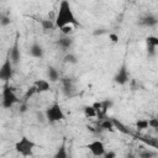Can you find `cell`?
Wrapping results in <instances>:
<instances>
[{"label": "cell", "mask_w": 158, "mask_h": 158, "mask_svg": "<svg viewBox=\"0 0 158 158\" xmlns=\"http://www.w3.org/2000/svg\"><path fill=\"white\" fill-rule=\"evenodd\" d=\"M54 23H56V28H60L65 25H78V21L68 0H60Z\"/></svg>", "instance_id": "obj_1"}, {"label": "cell", "mask_w": 158, "mask_h": 158, "mask_svg": "<svg viewBox=\"0 0 158 158\" xmlns=\"http://www.w3.org/2000/svg\"><path fill=\"white\" fill-rule=\"evenodd\" d=\"M36 143L32 141V139H30L28 137H26V136H22L16 143H15V151L19 153V154H21V156H23V157H28V156H32V153H33V149L36 148Z\"/></svg>", "instance_id": "obj_2"}, {"label": "cell", "mask_w": 158, "mask_h": 158, "mask_svg": "<svg viewBox=\"0 0 158 158\" xmlns=\"http://www.w3.org/2000/svg\"><path fill=\"white\" fill-rule=\"evenodd\" d=\"M44 115H46V118L48 122H57V121H62L65 118L63 109L60 107V105L58 102H54L53 105L47 107L44 111Z\"/></svg>", "instance_id": "obj_3"}, {"label": "cell", "mask_w": 158, "mask_h": 158, "mask_svg": "<svg viewBox=\"0 0 158 158\" xmlns=\"http://www.w3.org/2000/svg\"><path fill=\"white\" fill-rule=\"evenodd\" d=\"M17 102H20V100H19L17 95L14 93L12 88L9 86V85H5L4 90H2V101H1L2 107L4 109H10Z\"/></svg>", "instance_id": "obj_4"}, {"label": "cell", "mask_w": 158, "mask_h": 158, "mask_svg": "<svg viewBox=\"0 0 158 158\" xmlns=\"http://www.w3.org/2000/svg\"><path fill=\"white\" fill-rule=\"evenodd\" d=\"M112 80H114V83H116V84H118V85H125V84L130 80V73H128V69H127L126 63H123V64L117 69V72L115 73Z\"/></svg>", "instance_id": "obj_5"}, {"label": "cell", "mask_w": 158, "mask_h": 158, "mask_svg": "<svg viewBox=\"0 0 158 158\" xmlns=\"http://www.w3.org/2000/svg\"><path fill=\"white\" fill-rule=\"evenodd\" d=\"M12 65H14V63L11 62L10 57H7V58L5 59V62L2 63L1 68H0V79H1V80L9 81V80L12 78V74H14Z\"/></svg>", "instance_id": "obj_6"}, {"label": "cell", "mask_w": 158, "mask_h": 158, "mask_svg": "<svg viewBox=\"0 0 158 158\" xmlns=\"http://www.w3.org/2000/svg\"><path fill=\"white\" fill-rule=\"evenodd\" d=\"M9 57L11 59V62L14 63V65H17L21 60V51H20V46H19V36H16V40H15V43L14 46L10 48V52H9Z\"/></svg>", "instance_id": "obj_7"}, {"label": "cell", "mask_w": 158, "mask_h": 158, "mask_svg": "<svg viewBox=\"0 0 158 158\" xmlns=\"http://www.w3.org/2000/svg\"><path fill=\"white\" fill-rule=\"evenodd\" d=\"M86 148L96 157H100V156H104L105 154V146L101 141L99 139H95L93 142H90L89 144H86Z\"/></svg>", "instance_id": "obj_8"}, {"label": "cell", "mask_w": 158, "mask_h": 158, "mask_svg": "<svg viewBox=\"0 0 158 158\" xmlns=\"http://www.w3.org/2000/svg\"><path fill=\"white\" fill-rule=\"evenodd\" d=\"M57 46L60 47L62 49H69V48L73 46V38H72L70 36L63 35V37H60V38L57 41Z\"/></svg>", "instance_id": "obj_9"}, {"label": "cell", "mask_w": 158, "mask_h": 158, "mask_svg": "<svg viewBox=\"0 0 158 158\" xmlns=\"http://www.w3.org/2000/svg\"><path fill=\"white\" fill-rule=\"evenodd\" d=\"M139 23L146 27H154L156 25H158V19L154 15H146L141 19Z\"/></svg>", "instance_id": "obj_10"}, {"label": "cell", "mask_w": 158, "mask_h": 158, "mask_svg": "<svg viewBox=\"0 0 158 158\" xmlns=\"http://www.w3.org/2000/svg\"><path fill=\"white\" fill-rule=\"evenodd\" d=\"M30 54L33 58H42L43 57V48H42V46L38 44V43H33L30 47Z\"/></svg>", "instance_id": "obj_11"}, {"label": "cell", "mask_w": 158, "mask_h": 158, "mask_svg": "<svg viewBox=\"0 0 158 158\" xmlns=\"http://www.w3.org/2000/svg\"><path fill=\"white\" fill-rule=\"evenodd\" d=\"M35 85L37 88V94L40 93H44L49 90V81L46 79H38L35 81Z\"/></svg>", "instance_id": "obj_12"}, {"label": "cell", "mask_w": 158, "mask_h": 158, "mask_svg": "<svg viewBox=\"0 0 158 158\" xmlns=\"http://www.w3.org/2000/svg\"><path fill=\"white\" fill-rule=\"evenodd\" d=\"M47 77L49 79V81H58L59 80V72L54 67L49 65L47 68Z\"/></svg>", "instance_id": "obj_13"}, {"label": "cell", "mask_w": 158, "mask_h": 158, "mask_svg": "<svg viewBox=\"0 0 158 158\" xmlns=\"http://www.w3.org/2000/svg\"><path fill=\"white\" fill-rule=\"evenodd\" d=\"M62 83H63V91H64V94L65 95H70V93L73 91V85H72L70 78H63Z\"/></svg>", "instance_id": "obj_14"}, {"label": "cell", "mask_w": 158, "mask_h": 158, "mask_svg": "<svg viewBox=\"0 0 158 158\" xmlns=\"http://www.w3.org/2000/svg\"><path fill=\"white\" fill-rule=\"evenodd\" d=\"M41 26L44 31H52L56 28V23L52 20H42L41 21Z\"/></svg>", "instance_id": "obj_15"}, {"label": "cell", "mask_w": 158, "mask_h": 158, "mask_svg": "<svg viewBox=\"0 0 158 158\" xmlns=\"http://www.w3.org/2000/svg\"><path fill=\"white\" fill-rule=\"evenodd\" d=\"M101 128H104V130H106V131L112 132V131H114V128H115L114 121H112V120H109V118L104 120V121L101 122Z\"/></svg>", "instance_id": "obj_16"}, {"label": "cell", "mask_w": 158, "mask_h": 158, "mask_svg": "<svg viewBox=\"0 0 158 158\" xmlns=\"http://www.w3.org/2000/svg\"><path fill=\"white\" fill-rule=\"evenodd\" d=\"M84 115H85V117H94L98 115V111L93 107V105L91 106H84Z\"/></svg>", "instance_id": "obj_17"}, {"label": "cell", "mask_w": 158, "mask_h": 158, "mask_svg": "<svg viewBox=\"0 0 158 158\" xmlns=\"http://www.w3.org/2000/svg\"><path fill=\"white\" fill-rule=\"evenodd\" d=\"M64 62L65 63H69V64H77L78 63V58L74 53H67L64 56Z\"/></svg>", "instance_id": "obj_18"}, {"label": "cell", "mask_w": 158, "mask_h": 158, "mask_svg": "<svg viewBox=\"0 0 158 158\" xmlns=\"http://www.w3.org/2000/svg\"><path fill=\"white\" fill-rule=\"evenodd\" d=\"M35 94H37V88H36V85L33 84L32 86H30L27 90H26V93H25V95H23V99H25V101H27L32 95H35Z\"/></svg>", "instance_id": "obj_19"}, {"label": "cell", "mask_w": 158, "mask_h": 158, "mask_svg": "<svg viewBox=\"0 0 158 158\" xmlns=\"http://www.w3.org/2000/svg\"><path fill=\"white\" fill-rule=\"evenodd\" d=\"M136 127L138 130H146L149 127V123H148V120L147 118H139L136 121Z\"/></svg>", "instance_id": "obj_20"}, {"label": "cell", "mask_w": 158, "mask_h": 158, "mask_svg": "<svg viewBox=\"0 0 158 158\" xmlns=\"http://www.w3.org/2000/svg\"><path fill=\"white\" fill-rule=\"evenodd\" d=\"M68 157V153H67V148L64 144L60 146V148H58V151L56 152L54 154V158H67Z\"/></svg>", "instance_id": "obj_21"}, {"label": "cell", "mask_w": 158, "mask_h": 158, "mask_svg": "<svg viewBox=\"0 0 158 158\" xmlns=\"http://www.w3.org/2000/svg\"><path fill=\"white\" fill-rule=\"evenodd\" d=\"M146 42H147V44H152L154 47H158V37L157 36H147Z\"/></svg>", "instance_id": "obj_22"}, {"label": "cell", "mask_w": 158, "mask_h": 158, "mask_svg": "<svg viewBox=\"0 0 158 158\" xmlns=\"http://www.w3.org/2000/svg\"><path fill=\"white\" fill-rule=\"evenodd\" d=\"M59 30L62 31V33H63V35L69 36V33H72V32H73V26H72V25H65V26L60 27Z\"/></svg>", "instance_id": "obj_23"}, {"label": "cell", "mask_w": 158, "mask_h": 158, "mask_svg": "<svg viewBox=\"0 0 158 158\" xmlns=\"http://www.w3.org/2000/svg\"><path fill=\"white\" fill-rule=\"evenodd\" d=\"M114 121V125H115V127H117L118 128V131H121L122 133H128V131L126 130V127L121 123V122H118V121H116V120H112Z\"/></svg>", "instance_id": "obj_24"}, {"label": "cell", "mask_w": 158, "mask_h": 158, "mask_svg": "<svg viewBox=\"0 0 158 158\" xmlns=\"http://www.w3.org/2000/svg\"><path fill=\"white\" fill-rule=\"evenodd\" d=\"M148 123H149V127L158 130V118H157V117H152V118H149V120H148Z\"/></svg>", "instance_id": "obj_25"}, {"label": "cell", "mask_w": 158, "mask_h": 158, "mask_svg": "<svg viewBox=\"0 0 158 158\" xmlns=\"http://www.w3.org/2000/svg\"><path fill=\"white\" fill-rule=\"evenodd\" d=\"M156 48H157V47H154V46H152V44H147V53H148L149 57H153V56L156 54Z\"/></svg>", "instance_id": "obj_26"}, {"label": "cell", "mask_w": 158, "mask_h": 158, "mask_svg": "<svg viewBox=\"0 0 158 158\" xmlns=\"http://www.w3.org/2000/svg\"><path fill=\"white\" fill-rule=\"evenodd\" d=\"M109 40H110L112 43H117V42H118V35L111 32V33H109Z\"/></svg>", "instance_id": "obj_27"}, {"label": "cell", "mask_w": 158, "mask_h": 158, "mask_svg": "<svg viewBox=\"0 0 158 158\" xmlns=\"http://www.w3.org/2000/svg\"><path fill=\"white\" fill-rule=\"evenodd\" d=\"M93 107H94L98 112H100V111L102 110V101H95V102L93 104Z\"/></svg>", "instance_id": "obj_28"}, {"label": "cell", "mask_w": 158, "mask_h": 158, "mask_svg": "<svg viewBox=\"0 0 158 158\" xmlns=\"http://www.w3.org/2000/svg\"><path fill=\"white\" fill-rule=\"evenodd\" d=\"M111 105H112V101H110V100H104V101H102V110H104V112H106V110H107Z\"/></svg>", "instance_id": "obj_29"}, {"label": "cell", "mask_w": 158, "mask_h": 158, "mask_svg": "<svg viewBox=\"0 0 158 158\" xmlns=\"http://www.w3.org/2000/svg\"><path fill=\"white\" fill-rule=\"evenodd\" d=\"M10 23V19L7 16H1V26H7Z\"/></svg>", "instance_id": "obj_30"}, {"label": "cell", "mask_w": 158, "mask_h": 158, "mask_svg": "<svg viewBox=\"0 0 158 158\" xmlns=\"http://www.w3.org/2000/svg\"><path fill=\"white\" fill-rule=\"evenodd\" d=\"M139 156L146 158V157H152V156H156V153H152V152H148V151H147V152H143V153H141Z\"/></svg>", "instance_id": "obj_31"}, {"label": "cell", "mask_w": 158, "mask_h": 158, "mask_svg": "<svg viewBox=\"0 0 158 158\" xmlns=\"http://www.w3.org/2000/svg\"><path fill=\"white\" fill-rule=\"evenodd\" d=\"M104 156H105L106 158H115V157H116V153H115V152H107V153L105 152Z\"/></svg>", "instance_id": "obj_32"}, {"label": "cell", "mask_w": 158, "mask_h": 158, "mask_svg": "<svg viewBox=\"0 0 158 158\" xmlns=\"http://www.w3.org/2000/svg\"><path fill=\"white\" fill-rule=\"evenodd\" d=\"M27 110V106H26V104H23L21 107H20V112H25Z\"/></svg>", "instance_id": "obj_33"}, {"label": "cell", "mask_w": 158, "mask_h": 158, "mask_svg": "<svg viewBox=\"0 0 158 158\" xmlns=\"http://www.w3.org/2000/svg\"><path fill=\"white\" fill-rule=\"evenodd\" d=\"M104 32H105L104 30H100V31L98 30V31H94V35H95V36H98V35H101V33H104Z\"/></svg>", "instance_id": "obj_34"}, {"label": "cell", "mask_w": 158, "mask_h": 158, "mask_svg": "<svg viewBox=\"0 0 158 158\" xmlns=\"http://www.w3.org/2000/svg\"><path fill=\"white\" fill-rule=\"evenodd\" d=\"M156 117H157V118H158V112H157V116H156Z\"/></svg>", "instance_id": "obj_35"}]
</instances>
